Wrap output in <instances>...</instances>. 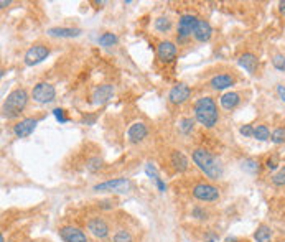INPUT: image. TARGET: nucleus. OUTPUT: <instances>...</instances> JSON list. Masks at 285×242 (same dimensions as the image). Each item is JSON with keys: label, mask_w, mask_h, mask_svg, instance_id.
<instances>
[{"label": "nucleus", "mask_w": 285, "mask_h": 242, "mask_svg": "<svg viewBox=\"0 0 285 242\" xmlns=\"http://www.w3.org/2000/svg\"><path fill=\"white\" fill-rule=\"evenodd\" d=\"M195 122L196 120L191 119V117H183L182 120H180V130H182V134L190 135L195 129Z\"/></svg>", "instance_id": "a878e982"}, {"label": "nucleus", "mask_w": 285, "mask_h": 242, "mask_svg": "<svg viewBox=\"0 0 285 242\" xmlns=\"http://www.w3.org/2000/svg\"><path fill=\"white\" fill-rule=\"evenodd\" d=\"M243 170H246V172L249 173H259V162L256 160V158H246V160L243 162Z\"/></svg>", "instance_id": "c85d7f7f"}, {"label": "nucleus", "mask_w": 285, "mask_h": 242, "mask_svg": "<svg viewBox=\"0 0 285 242\" xmlns=\"http://www.w3.org/2000/svg\"><path fill=\"white\" fill-rule=\"evenodd\" d=\"M211 36H213V26L210 25V21L198 18V23H196L193 31V38L198 43H206L211 40Z\"/></svg>", "instance_id": "4468645a"}, {"label": "nucleus", "mask_w": 285, "mask_h": 242, "mask_svg": "<svg viewBox=\"0 0 285 242\" xmlns=\"http://www.w3.org/2000/svg\"><path fill=\"white\" fill-rule=\"evenodd\" d=\"M254 139L261 140V142H266V140L271 139V130H269L267 125H264V124L257 125V127L254 129Z\"/></svg>", "instance_id": "393cba45"}, {"label": "nucleus", "mask_w": 285, "mask_h": 242, "mask_svg": "<svg viewBox=\"0 0 285 242\" xmlns=\"http://www.w3.org/2000/svg\"><path fill=\"white\" fill-rule=\"evenodd\" d=\"M271 142L276 145L285 144V127H277L276 130H274L271 134Z\"/></svg>", "instance_id": "cd10ccee"}, {"label": "nucleus", "mask_w": 285, "mask_h": 242, "mask_svg": "<svg viewBox=\"0 0 285 242\" xmlns=\"http://www.w3.org/2000/svg\"><path fill=\"white\" fill-rule=\"evenodd\" d=\"M198 23V16L191 13H183L178 18V26H177V41L178 43H186L191 38L195 31V26Z\"/></svg>", "instance_id": "20e7f679"}, {"label": "nucleus", "mask_w": 285, "mask_h": 242, "mask_svg": "<svg viewBox=\"0 0 285 242\" xmlns=\"http://www.w3.org/2000/svg\"><path fill=\"white\" fill-rule=\"evenodd\" d=\"M177 53H178V49H177V45H175L173 41H160L158 43V46H157V58H158V61L160 63H172L175 58H177Z\"/></svg>", "instance_id": "f8f14e48"}, {"label": "nucleus", "mask_w": 285, "mask_h": 242, "mask_svg": "<svg viewBox=\"0 0 285 242\" xmlns=\"http://www.w3.org/2000/svg\"><path fill=\"white\" fill-rule=\"evenodd\" d=\"M277 94H279V97L282 99V101H285V86H282V84L277 86Z\"/></svg>", "instance_id": "58836bf2"}, {"label": "nucleus", "mask_w": 285, "mask_h": 242, "mask_svg": "<svg viewBox=\"0 0 285 242\" xmlns=\"http://www.w3.org/2000/svg\"><path fill=\"white\" fill-rule=\"evenodd\" d=\"M53 115H54V117H56L58 122H61V124H66L68 120H69V119L66 117V115H64V109H59V107L53 109Z\"/></svg>", "instance_id": "f704fd0d"}, {"label": "nucleus", "mask_w": 285, "mask_h": 242, "mask_svg": "<svg viewBox=\"0 0 285 242\" xmlns=\"http://www.w3.org/2000/svg\"><path fill=\"white\" fill-rule=\"evenodd\" d=\"M191 216L195 219H198V221H206V219L210 218V213H208V210H205L203 206H195L193 210H191Z\"/></svg>", "instance_id": "c756f323"}, {"label": "nucleus", "mask_w": 285, "mask_h": 242, "mask_svg": "<svg viewBox=\"0 0 285 242\" xmlns=\"http://www.w3.org/2000/svg\"><path fill=\"white\" fill-rule=\"evenodd\" d=\"M10 3H12V2H10V0H2V2H0V7L5 8V7H8Z\"/></svg>", "instance_id": "a19ab883"}, {"label": "nucleus", "mask_w": 285, "mask_h": 242, "mask_svg": "<svg viewBox=\"0 0 285 242\" xmlns=\"http://www.w3.org/2000/svg\"><path fill=\"white\" fill-rule=\"evenodd\" d=\"M254 125H251V124H244V125H241V135H244V137H254Z\"/></svg>", "instance_id": "c9c22d12"}, {"label": "nucleus", "mask_w": 285, "mask_h": 242, "mask_svg": "<svg viewBox=\"0 0 285 242\" xmlns=\"http://www.w3.org/2000/svg\"><path fill=\"white\" fill-rule=\"evenodd\" d=\"M112 97H114V86H111V84L97 86L94 89V92H92V102L99 104V106L107 104Z\"/></svg>", "instance_id": "f3484780"}, {"label": "nucleus", "mask_w": 285, "mask_h": 242, "mask_svg": "<svg viewBox=\"0 0 285 242\" xmlns=\"http://www.w3.org/2000/svg\"><path fill=\"white\" fill-rule=\"evenodd\" d=\"M112 241L114 242H134V238H132V234H130L129 231L117 229L116 233H114V236H112Z\"/></svg>", "instance_id": "bb28decb"}, {"label": "nucleus", "mask_w": 285, "mask_h": 242, "mask_svg": "<svg viewBox=\"0 0 285 242\" xmlns=\"http://www.w3.org/2000/svg\"><path fill=\"white\" fill-rule=\"evenodd\" d=\"M96 119H97V114H86V115H83V124H86V125H92L96 122Z\"/></svg>", "instance_id": "4c0bfd02"}, {"label": "nucleus", "mask_w": 285, "mask_h": 242, "mask_svg": "<svg viewBox=\"0 0 285 242\" xmlns=\"http://www.w3.org/2000/svg\"><path fill=\"white\" fill-rule=\"evenodd\" d=\"M155 30L160 31V33H168L170 30L173 28V21L168 18V16H158V18L155 20Z\"/></svg>", "instance_id": "5701e85b"}, {"label": "nucleus", "mask_w": 285, "mask_h": 242, "mask_svg": "<svg viewBox=\"0 0 285 242\" xmlns=\"http://www.w3.org/2000/svg\"><path fill=\"white\" fill-rule=\"evenodd\" d=\"M38 122H40V119H35V117H26V119L18 120V122L13 125V135L17 137V139H26V137L33 134Z\"/></svg>", "instance_id": "9d476101"}, {"label": "nucleus", "mask_w": 285, "mask_h": 242, "mask_svg": "<svg viewBox=\"0 0 285 242\" xmlns=\"http://www.w3.org/2000/svg\"><path fill=\"white\" fill-rule=\"evenodd\" d=\"M28 92L23 87H17L10 94L5 97L2 106V115L5 119H17L20 114L25 111L26 104H28Z\"/></svg>", "instance_id": "7ed1b4c3"}, {"label": "nucleus", "mask_w": 285, "mask_h": 242, "mask_svg": "<svg viewBox=\"0 0 285 242\" xmlns=\"http://www.w3.org/2000/svg\"><path fill=\"white\" fill-rule=\"evenodd\" d=\"M195 120L206 129H213L219 122L218 104L211 96H203L193 104Z\"/></svg>", "instance_id": "f257e3e1"}, {"label": "nucleus", "mask_w": 285, "mask_h": 242, "mask_svg": "<svg viewBox=\"0 0 285 242\" xmlns=\"http://www.w3.org/2000/svg\"><path fill=\"white\" fill-rule=\"evenodd\" d=\"M191 195H193L195 200H198L201 203H215L219 200V188L211 183H198L193 186L191 190Z\"/></svg>", "instance_id": "39448f33"}, {"label": "nucleus", "mask_w": 285, "mask_h": 242, "mask_svg": "<svg viewBox=\"0 0 285 242\" xmlns=\"http://www.w3.org/2000/svg\"><path fill=\"white\" fill-rule=\"evenodd\" d=\"M279 157L277 155H272V157H269L267 160H266V168L267 170H271V172H274V170H277L279 168Z\"/></svg>", "instance_id": "72a5a7b5"}, {"label": "nucleus", "mask_w": 285, "mask_h": 242, "mask_svg": "<svg viewBox=\"0 0 285 242\" xmlns=\"http://www.w3.org/2000/svg\"><path fill=\"white\" fill-rule=\"evenodd\" d=\"M272 185L274 186H279V188L285 186V167L279 170V172L272 177Z\"/></svg>", "instance_id": "2f4dec72"}, {"label": "nucleus", "mask_w": 285, "mask_h": 242, "mask_svg": "<svg viewBox=\"0 0 285 242\" xmlns=\"http://www.w3.org/2000/svg\"><path fill=\"white\" fill-rule=\"evenodd\" d=\"M59 238L64 242H87V236L74 226H64L59 229Z\"/></svg>", "instance_id": "2eb2a0df"}, {"label": "nucleus", "mask_w": 285, "mask_h": 242, "mask_svg": "<svg viewBox=\"0 0 285 242\" xmlns=\"http://www.w3.org/2000/svg\"><path fill=\"white\" fill-rule=\"evenodd\" d=\"M149 135V127L144 122H134L127 130V140L130 144H140Z\"/></svg>", "instance_id": "ddd939ff"}, {"label": "nucleus", "mask_w": 285, "mask_h": 242, "mask_svg": "<svg viewBox=\"0 0 285 242\" xmlns=\"http://www.w3.org/2000/svg\"><path fill=\"white\" fill-rule=\"evenodd\" d=\"M238 63H239L241 68H244L249 74H256L257 66H259V59H257V56L254 53H244L239 56Z\"/></svg>", "instance_id": "412c9836"}, {"label": "nucleus", "mask_w": 285, "mask_h": 242, "mask_svg": "<svg viewBox=\"0 0 285 242\" xmlns=\"http://www.w3.org/2000/svg\"><path fill=\"white\" fill-rule=\"evenodd\" d=\"M145 173L149 175L150 178H153V181H157L158 178H160V175L157 173V170H155V167H153L152 163H147L145 165Z\"/></svg>", "instance_id": "e433bc0d"}, {"label": "nucleus", "mask_w": 285, "mask_h": 242, "mask_svg": "<svg viewBox=\"0 0 285 242\" xmlns=\"http://www.w3.org/2000/svg\"><path fill=\"white\" fill-rule=\"evenodd\" d=\"M206 242H215V241H206Z\"/></svg>", "instance_id": "c03bdc74"}, {"label": "nucleus", "mask_w": 285, "mask_h": 242, "mask_svg": "<svg viewBox=\"0 0 285 242\" xmlns=\"http://www.w3.org/2000/svg\"><path fill=\"white\" fill-rule=\"evenodd\" d=\"M86 167H87V170H91V172H97V170L102 167V160L99 157H92V158H89V162H87Z\"/></svg>", "instance_id": "473e14b6"}, {"label": "nucleus", "mask_w": 285, "mask_h": 242, "mask_svg": "<svg viewBox=\"0 0 285 242\" xmlns=\"http://www.w3.org/2000/svg\"><path fill=\"white\" fill-rule=\"evenodd\" d=\"M191 160L210 180H219L223 177V167L218 158L210 150L205 148H195L191 153Z\"/></svg>", "instance_id": "f03ea898"}, {"label": "nucleus", "mask_w": 285, "mask_h": 242, "mask_svg": "<svg viewBox=\"0 0 285 242\" xmlns=\"http://www.w3.org/2000/svg\"><path fill=\"white\" fill-rule=\"evenodd\" d=\"M254 239L256 242H272V229L267 224H261L254 231Z\"/></svg>", "instance_id": "4be33fe9"}, {"label": "nucleus", "mask_w": 285, "mask_h": 242, "mask_svg": "<svg viewBox=\"0 0 285 242\" xmlns=\"http://www.w3.org/2000/svg\"><path fill=\"white\" fill-rule=\"evenodd\" d=\"M272 64H274V68H276V69H279V71H284V73H285V54H282V53L274 54V58H272Z\"/></svg>", "instance_id": "7c9ffc66"}, {"label": "nucleus", "mask_w": 285, "mask_h": 242, "mask_svg": "<svg viewBox=\"0 0 285 242\" xmlns=\"http://www.w3.org/2000/svg\"><path fill=\"white\" fill-rule=\"evenodd\" d=\"M226 242H238V239H234V238H228Z\"/></svg>", "instance_id": "79ce46f5"}, {"label": "nucleus", "mask_w": 285, "mask_h": 242, "mask_svg": "<svg viewBox=\"0 0 285 242\" xmlns=\"http://www.w3.org/2000/svg\"><path fill=\"white\" fill-rule=\"evenodd\" d=\"M219 104H221V107L224 111H234V109L241 104V94L234 91L224 92L221 99H219Z\"/></svg>", "instance_id": "aec40b11"}, {"label": "nucleus", "mask_w": 285, "mask_h": 242, "mask_svg": "<svg viewBox=\"0 0 285 242\" xmlns=\"http://www.w3.org/2000/svg\"><path fill=\"white\" fill-rule=\"evenodd\" d=\"M190 96H191L190 86H186L185 82H178V84H175L172 89H170L168 101L170 104H173V106H182V104L188 101Z\"/></svg>", "instance_id": "1a4fd4ad"}, {"label": "nucleus", "mask_w": 285, "mask_h": 242, "mask_svg": "<svg viewBox=\"0 0 285 242\" xmlns=\"http://www.w3.org/2000/svg\"><path fill=\"white\" fill-rule=\"evenodd\" d=\"M117 41H119V38H117L116 35H114V33H111V31L102 33V35L99 36V40H97V43H99V45L104 46V48L116 46V45H117Z\"/></svg>", "instance_id": "b1692460"}, {"label": "nucleus", "mask_w": 285, "mask_h": 242, "mask_svg": "<svg viewBox=\"0 0 285 242\" xmlns=\"http://www.w3.org/2000/svg\"><path fill=\"white\" fill-rule=\"evenodd\" d=\"M48 56H50V46L43 45V43H36V45L28 48V51L23 56V61L26 66H36L41 61H45Z\"/></svg>", "instance_id": "6e6552de"}, {"label": "nucleus", "mask_w": 285, "mask_h": 242, "mask_svg": "<svg viewBox=\"0 0 285 242\" xmlns=\"http://www.w3.org/2000/svg\"><path fill=\"white\" fill-rule=\"evenodd\" d=\"M170 163H172V167L177 170L178 173H185L186 170H188V167H190L188 158H186L185 153L180 152V150H173L172 152V155H170Z\"/></svg>", "instance_id": "6ab92c4d"}, {"label": "nucleus", "mask_w": 285, "mask_h": 242, "mask_svg": "<svg viewBox=\"0 0 285 242\" xmlns=\"http://www.w3.org/2000/svg\"><path fill=\"white\" fill-rule=\"evenodd\" d=\"M87 231H89V233L97 239H106L109 236V233H111V228H109L106 219H102L99 216H94L87 221Z\"/></svg>", "instance_id": "9b49d317"}, {"label": "nucleus", "mask_w": 285, "mask_h": 242, "mask_svg": "<svg viewBox=\"0 0 285 242\" xmlns=\"http://www.w3.org/2000/svg\"><path fill=\"white\" fill-rule=\"evenodd\" d=\"M236 84V78L233 74H228V73H221V74H216L213 76L210 79V87L215 91H224V89H229L231 86Z\"/></svg>", "instance_id": "dca6fc26"}, {"label": "nucleus", "mask_w": 285, "mask_h": 242, "mask_svg": "<svg viewBox=\"0 0 285 242\" xmlns=\"http://www.w3.org/2000/svg\"><path fill=\"white\" fill-rule=\"evenodd\" d=\"M279 12H281V13L285 16V0H282V2H279Z\"/></svg>", "instance_id": "ea45409f"}, {"label": "nucleus", "mask_w": 285, "mask_h": 242, "mask_svg": "<svg viewBox=\"0 0 285 242\" xmlns=\"http://www.w3.org/2000/svg\"><path fill=\"white\" fill-rule=\"evenodd\" d=\"M0 242H5V236H3V234L0 236Z\"/></svg>", "instance_id": "37998d69"}, {"label": "nucleus", "mask_w": 285, "mask_h": 242, "mask_svg": "<svg viewBox=\"0 0 285 242\" xmlns=\"http://www.w3.org/2000/svg\"><path fill=\"white\" fill-rule=\"evenodd\" d=\"M130 186H132V183L127 178H114L104 181V183L94 185L92 190L97 191V193H127Z\"/></svg>", "instance_id": "423d86ee"}, {"label": "nucleus", "mask_w": 285, "mask_h": 242, "mask_svg": "<svg viewBox=\"0 0 285 242\" xmlns=\"http://www.w3.org/2000/svg\"><path fill=\"white\" fill-rule=\"evenodd\" d=\"M46 33L53 38H76L83 33V30L76 26H51Z\"/></svg>", "instance_id": "a211bd4d"}, {"label": "nucleus", "mask_w": 285, "mask_h": 242, "mask_svg": "<svg viewBox=\"0 0 285 242\" xmlns=\"http://www.w3.org/2000/svg\"><path fill=\"white\" fill-rule=\"evenodd\" d=\"M56 97V89L50 82H38L31 91V99L38 104H50Z\"/></svg>", "instance_id": "0eeeda50"}]
</instances>
